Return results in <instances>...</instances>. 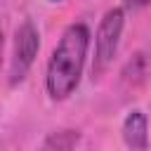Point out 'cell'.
Listing matches in <instances>:
<instances>
[{"instance_id":"7","label":"cell","mask_w":151,"mask_h":151,"mask_svg":"<svg viewBox=\"0 0 151 151\" xmlns=\"http://www.w3.org/2000/svg\"><path fill=\"white\" fill-rule=\"evenodd\" d=\"M50 2H61V0H50Z\"/></svg>"},{"instance_id":"2","label":"cell","mask_w":151,"mask_h":151,"mask_svg":"<svg viewBox=\"0 0 151 151\" xmlns=\"http://www.w3.org/2000/svg\"><path fill=\"white\" fill-rule=\"evenodd\" d=\"M123 28H125V9L123 7H111L99 19V26L94 33V61H92L94 76H101L111 66V61L118 52V45H120Z\"/></svg>"},{"instance_id":"1","label":"cell","mask_w":151,"mask_h":151,"mask_svg":"<svg viewBox=\"0 0 151 151\" xmlns=\"http://www.w3.org/2000/svg\"><path fill=\"white\" fill-rule=\"evenodd\" d=\"M90 28L83 21L68 24L59 35L45 71V90L50 99L64 101L78 90L90 52Z\"/></svg>"},{"instance_id":"5","label":"cell","mask_w":151,"mask_h":151,"mask_svg":"<svg viewBox=\"0 0 151 151\" xmlns=\"http://www.w3.org/2000/svg\"><path fill=\"white\" fill-rule=\"evenodd\" d=\"M125 5H127V7H132V9H139V7L151 5V0H125Z\"/></svg>"},{"instance_id":"3","label":"cell","mask_w":151,"mask_h":151,"mask_svg":"<svg viewBox=\"0 0 151 151\" xmlns=\"http://www.w3.org/2000/svg\"><path fill=\"white\" fill-rule=\"evenodd\" d=\"M38 50H40V33L31 19H24L21 26H17V31H14V50H12V61H9V83L12 85L21 83L28 76V71L38 57Z\"/></svg>"},{"instance_id":"6","label":"cell","mask_w":151,"mask_h":151,"mask_svg":"<svg viewBox=\"0 0 151 151\" xmlns=\"http://www.w3.org/2000/svg\"><path fill=\"white\" fill-rule=\"evenodd\" d=\"M2 42L5 40H2V26H0V57H2Z\"/></svg>"},{"instance_id":"4","label":"cell","mask_w":151,"mask_h":151,"mask_svg":"<svg viewBox=\"0 0 151 151\" xmlns=\"http://www.w3.org/2000/svg\"><path fill=\"white\" fill-rule=\"evenodd\" d=\"M123 142L130 151H146L149 146V120L144 116V111L134 109L125 116L123 120Z\"/></svg>"}]
</instances>
